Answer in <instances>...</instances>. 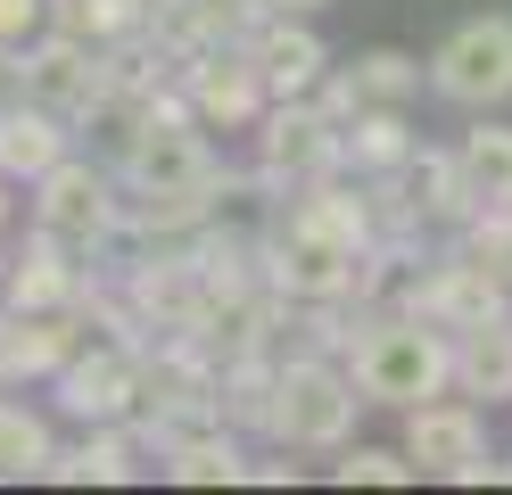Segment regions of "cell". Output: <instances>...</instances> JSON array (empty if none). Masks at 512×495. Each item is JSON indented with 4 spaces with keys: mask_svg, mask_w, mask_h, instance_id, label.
Instances as JSON below:
<instances>
[{
    "mask_svg": "<svg viewBox=\"0 0 512 495\" xmlns=\"http://www.w3.org/2000/svg\"><path fill=\"white\" fill-rule=\"evenodd\" d=\"M50 454H58L50 421L34 405H17V396H0V487L9 479H50Z\"/></svg>",
    "mask_w": 512,
    "mask_h": 495,
    "instance_id": "obj_24",
    "label": "cell"
},
{
    "mask_svg": "<svg viewBox=\"0 0 512 495\" xmlns=\"http://www.w3.org/2000/svg\"><path fill=\"white\" fill-rule=\"evenodd\" d=\"M240 42H248V58H256V75H265L273 99H306V91H323V75L339 66L331 42H323L306 17H290V9H265V17L240 33Z\"/></svg>",
    "mask_w": 512,
    "mask_h": 495,
    "instance_id": "obj_11",
    "label": "cell"
},
{
    "mask_svg": "<svg viewBox=\"0 0 512 495\" xmlns=\"http://www.w3.org/2000/svg\"><path fill=\"white\" fill-rule=\"evenodd\" d=\"M116 190H124V174L108 157H58L50 174L34 182V231H50V240H67V248H83V256H100L108 240H116Z\"/></svg>",
    "mask_w": 512,
    "mask_h": 495,
    "instance_id": "obj_6",
    "label": "cell"
},
{
    "mask_svg": "<svg viewBox=\"0 0 512 495\" xmlns=\"http://www.w3.org/2000/svg\"><path fill=\"white\" fill-rule=\"evenodd\" d=\"M265 9H290V17H314V9H323V0H265Z\"/></svg>",
    "mask_w": 512,
    "mask_h": 495,
    "instance_id": "obj_32",
    "label": "cell"
},
{
    "mask_svg": "<svg viewBox=\"0 0 512 495\" xmlns=\"http://www.w3.org/2000/svg\"><path fill=\"white\" fill-rule=\"evenodd\" d=\"M496 479H512V446H504V454H496Z\"/></svg>",
    "mask_w": 512,
    "mask_h": 495,
    "instance_id": "obj_33",
    "label": "cell"
},
{
    "mask_svg": "<svg viewBox=\"0 0 512 495\" xmlns=\"http://www.w3.org/2000/svg\"><path fill=\"white\" fill-rule=\"evenodd\" d=\"M0 289H9V256H0Z\"/></svg>",
    "mask_w": 512,
    "mask_h": 495,
    "instance_id": "obj_34",
    "label": "cell"
},
{
    "mask_svg": "<svg viewBox=\"0 0 512 495\" xmlns=\"http://www.w3.org/2000/svg\"><path fill=\"white\" fill-rule=\"evenodd\" d=\"M17 58H25V99H42V108H58V116H83L91 99L108 91V50L75 42V33H58V25H42Z\"/></svg>",
    "mask_w": 512,
    "mask_h": 495,
    "instance_id": "obj_10",
    "label": "cell"
},
{
    "mask_svg": "<svg viewBox=\"0 0 512 495\" xmlns=\"http://www.w3.org/2000/svg\"><path fill=\"white\" fill-rule=\"evenodd\" d=\"M405 454H413V471H422V479H455V487L496 479L488 413H479L463 388H446V396H430V405L405 413Z\"/></svg>",
    "mask_w": 512,
    "mask_h": 495,
    "instance_id": "obj_7",
    "label": "cell"
},
{
    "mask_svg": "<svg viewBox=\"0 0 512 495\" xmlns=\"http://www.w3.org/2000/svg\"><path fill=\"white\" fill-rule=\"evenodd\" d=\"M91 256L50 240V231H34L25 240V256H9V289H0V306H25V314H83L91 297Z\"/></svg>",
    "mask_w": 512,
    "mask_h": 495,
    "instance_id": "obj_12",
    "label": "cell"
},
{
    "mask_svg": "<svg viewBox=\"0 0 512 495\" xmlns=\"http://www.w3.org/2000/svg\"><path fill=\"white\" fill-rule=\"evenodd\" d=\"M364 388L339 355H281V388H273V446L290 454H339L347 429H356Z\"/></svg>",
    "mask_w": 512,
    "mask_h": 495,
    "instance_id": "obj_2",
    "label": "cell"
},
{
    "mask_svg": "<svg viewBox=\"0 0 512 495\" xmlns=\"http://www.w3.org/2000/svg\"><path fill=\"white\" fill-rule=\"evenodd\" d=\"M413 314H430L438 330H479V322H504V314H512V297H504L488 273H479V264L463 256V240H455L446 256H430V264H422Z\"/></svg>",
    "mask_w": 512,
    "mask_h": 495,
    "instance_id": "obj_15",
    "label": "cell"
},
{
    "mask_svg": "<svg viewBox=\"0 0 512 495\" xmlns=\"http://www.w3.org/2000/svg\"><path fill=\"white\" fill-rule=\"evenodd\" d=\"M9 99H25V58H17V42H0V108Z\"/></svg>",
    "mask_w": 512,
    "mask_h": 495,
    "instance_id": "obj_29",
    "label": "cell"
},
{
    "mask_svg": "<svg viewBox=\"0 0 512 495\" xmlns=\"http://www.w3.org/2000/svg\"><path fill=\"white\" fill-rule=\"evenodd\" d=\"M455 240H463V256L479 264V273H488V281L512 297V207H479V215L455 231Z\"/></svg>",
    "mask_w": 512,
    "mask_h": 495,
    "instance_id": "obj_26",
    "label": "cell"
},
{
    "mask_svg": "<svg viewBox=\"0 0 512 495\" xmlns=\"http://www.w3.org/2000/svg\"><path fill=\"white\" fill-rule=\"evenodd\" d=\"M430 66V91L446 108H471V116H496L512 99V17L488 9V17H463L446 42L422 58Z\"/></svg>",
    "mask_w": 512,
    "mask_h": 495,
    "instance_id": "obj_5",
    "label": "cell"
},
{
    "mask_svg": "<svg viewBox=\"0 0 512 495\" xmlns=\"http://www.w3.org/2000/svg\"><path fill=\"white\" fill-rule=\"evenodd\" d=\"M50 25V0H0V42H34V33Z\"/></svg>",
    "mask_w": 512,
    "mask_h": 495,
    "instance_id": "obj_28",
    "label": "cell"
},
{
    "mask_svg": "<svg viewBox=\"0 0 512 495\" xmlns=\"http://www.w3.org/2000/svg\"><path fill=\"white\" fill-rule=\"evenodd\" d=\"M455 388L471 405H512V314L455 330Z\"/></svg>",
    "mask_w": 512,
    "mask_h": 495,
    "instance_id": "obj_20",
    "label": "cell"
},
{
    "mask_svg": "<svg viewBox=\"0 0 512 495\" xmlns=\"http://www.w3.org/2000/svg\"><path fill=\"white\" fill-rule=\"evenodd\" d=\"M248 479H265V487H290V479H298V462H248Z\"/></svg>",
    "mask_w": 512,
    "mask_h": 495,
    "instance_id": "obj_30",
    "label": "cell"
},
{
    "mask_svg": "<svg viewBox=\"0 0 512 495\" xmlns=\"http://www.w3.org/2000/svg\"><path fill=\"white\" fill-rule=\"evenodd\" d=\"M83 339H91L83 314H25V306H0V388L58 380Z\"/></svg>",
    "mask_w": 512,
    "mask_h": 495,
    "instance_id": "obj_16",
    "label": "cell"
},
{
    "mask_svg": "<svg viewBox=\"0 0 512 495\" xmlns=\"http://www.w3.org/2000/svg\"><path fill=\"white\" fill-rule=\"evenodd\" d=\"M347 372H356L364 405H389L413 413L430 396L455 388V330H438L430 314H356V339H347Z\"/></svg>",
    "mask_w": 512,
    "mask_h": 495,
    "instance_id": "obj_1",
    "label": "cell"
},
{
    "mask_svg": "<svg viewBox=\"0 0 512 495\" xmlns=\"http://www.w3.org/2000/svg\"><path fill=\"white\" fill-rule=\"evenodd\" d=\"M157 462H166L174 487H240V479H248L240 429H190V438H174Z\"/></svg>",
    "mask_w": 512,
    "mask_h": 495,
    "instance_id": "obj_21",
    "label": "cell"
},
{
    "mask_svg": "<svg viewBox=\"0 0 512 495\" xmlns=\"http://www.w3.org/2000/svg\"><path fill=\"white\" fill-rule=\"evenodd\" d=\"M422 91H430V66H422V58H405V50H364V58L331 66L314 99L347 124V116H364V108H413Z\"/></svg>",
    "mask_w": 512,
    "mask_h": 495,
    "instance_id": "obj_14",
    "label": "cell"
},
{
    "mask_svg": "<svg viewBox=\"0 0 512 495\" xmlns=\"http://www.w3.org/2000/svg\"><path fill=\"white\" fill-rule=\"evenodd\" d=\"M413 149H422V132H413V116H405V108H364V116H347V165H356L364 182L397 174Z\"/></svg>",
    "mask_w": 512,
    "mask_h": 495,
    "instance_id": "obj_22",
    "label": "cell"
},
{
    "mask_svg": "<svg viewBox=\"0 0 512 495\" xmlns=\"http://www.w3.org/2000/svg\"><path fill=\"white\" fill-rule=\"evenodd\" d=\"M50 25L108 50V42H124V33L149 25V0H50Z\"/></svg>",
    "mask_w": 512,
    "mask_h": 495,
    "instance_id": "obj_25",
    "label": "cell"
},
{
    "mask_svg": "<svg viewBox=\"0 0 512 495\" xmlns=\"http://www.w3.org/2000/svg\"><path fill=\"white\" fill-rule=\"evenodd\" d=\"M356 240H339L331 223H314L306 207L281 198L273 223H265V281L273 297H290V306H339L347 289H356Z\"/></svg>",
    "mask_w": 512,
    "mask_h": 495,
    "instance_id": "obj_3",
    "label": "cell"
},
{
    "mask_svg": "<svg viewBox=\"0 0 512 495\" xmlns=\"http://www.w3.org/2000/svg\"><path fill=\"white\" fill-rule=\"evenodd\" d=\"M116 174L141 182V190H199V182L223 174V165H215V149H207V124H199V116H157L141 141L124 149Z\"/></svg>",
    "mask_w": 512,
    "mask_h": 495,
    "instance_id": "obj_13",
    "label": "cell"
},
{
    "mask_svg": "<svg viewBox=\"0 0 512 495\" xmlns=\"http://www.w3.org/2000/svg\"><path fill=\"white\" fill-rule=\"evenodd\" d=\"M455 157H463V182H471L479 207H512V124L479 116L463 141H455Z\"/></svg>",
    "mask_w": 512,
    "mask_h": 495,
    "instance_id": "obj_23",
    "label": "cell"
},
{
    "mask_svg": "<svg viewBox=\"0 0 512 495\" xmlns=\"http://www.w3.org/2000/svg\"><path fill=\"white\" fill-rule=\"evenodd\" d=\"M50 388H58V405H67L75 421H133L141 413V347L133 339H100L91 347L83 339Z\"/></svg>",
    "mask_w": 512,
    "mask_h": 495,
    "instance_id": "obj_9",
    "label": "cell"
},
{
    "mask_svg": "<svg viewBox=\"0 0 512 495\" xmlns=\"http://www.w3.org/2000/svg\"><path fill=\"white\" fill-rule=\"evenodd\" d=\"M331 165H347V124L323 108V99H273L265 116H256V174H265L281 198L323 182Z\"/></svg>",
    "mask_w": 512,
    "mask_h": 495,
    "instance_id": "obj_4",
    "label": "cell"
},
{
    "mask_svg": "<svg viewBox=\"0 0 512 495\" xmlns=\"http://www.w3.org/2000/svg\"><path fill=\"white\" fill-rule=\"evenodd\" d=\"M273 388H281V355L273 347H248V355H223L215 363V405L240 438H265L273 429Z\"/></svg>",
    "mask_w": 512,
    "mask_h": 495,
    "instance_id": "obj_19",
    "label": "cell"
},
{
    "mask_svg": "<svg viewBox=\"0 0 512 495\" xmlns=\"http://www.w3.org/2000/svg\"><path fill=\"white\" fill-rule=\"evenodd\" d=\"M331 479H339V487H413L422 471H413L405 446H339Z\"/></svg>",
    "mask_w": 512,
    "mask_h": 495,
    "instance_id": "obj_27",
    "label": "cell"
},
{
    "mask_svg": "<svg viewBox=\"0 0 512 495\" xmlns=\"http://www.w3.org/2000/svg\"><path fill=\"white\" fill-rule=\"evenodd\" d=\"M58 157H75V116L42 108V99H9L0 108V174L17 190H34Z\"/></svg>",
    "mask_w": 512,
    "mask_h": 495,
    "instance_id": "obj_18",
    "label": "cell"
},
{
    "mask_svg": "<svg viewBox=\"0 0 512 495\" xmlns=\"http://www.w3.org/2000/svg\"><path fill=\"white\" fill-rule=\"evenodd\" d=\"M141 454H157L141 421H83V438L50 454V479L58 487H124V479H141Z\"/></svg>",
    "mask_w": 512,
    "mask_h": 495,
    "instance_id": "obj_17",
    "label": "cell"
},
{
    "mask_svg": "<svg viewBox=\"0 0 512 495\" xmlns=\"http://www.w3.org/2000/svg\"><path fill=\"white\" fill-rule=\"evenodd\" d=\"M174 83H182L190 116H199L207 132H215V124H223V132H256V116L273 108V91H265V75H256L248 42H207V50H190V58L174 66Z\"/></svg>",
    "mask_w": 512,
    "mask_h": 495,
    "instance_id": "obj_8",
    "label": "cell"
},
{
    "mask_svg": "<svg viewBox=\"0 0 512 495\" xmlns=\"http://www.w3.org/2000/svg\"><path fill=\"white\" fill-rule=\"evenodd\" d=\"M9 223H17V182L0 174V240H9Z\"/></svg>",
    "mask_w": 512,
    "mask_h": 495,
    "instance_id": "obj_31",
    "label": "cell"
}]
</instances>
